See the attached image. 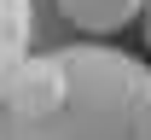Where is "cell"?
<instances>
[{
    "label": "cell",
    "mask_w": 151,
    "mask_h": 140,
    "mask_svg": "<svg viewBox=\"0 0 151 140\" xmlns=\"http://www.w3.org/2000/svg\"><path fill=\"white\" fill-rule=\"evenodd\" d=\"M0 105L6 140H151V70L99 41L29 53Z\"/></svg>",
    "instance_id": "cell-1"
},
{
    "label": "cell",
    "mask_w": 151,
    "mask_h": 140,
    "mask_svg": "<svg viewBox=\"0 0 151 140\" xmlns=\"http://www.w3.org/2000/svg\"><path fill=\"white\" fill-rule=\"evenodd\" d=\"M139 29H145V47H151V0H145V18H139Z\"/></svg>",
    "instance_id": "cell-4"
},
{
    "label": "cell",
    "mask_w": 151,
    "mask_h": 140,
    "mask_svg": "<svg viewBox=\"0 0 151 140\" xmlns=\"http://www.w3.org/2000/svg\"><path fill=\"white\" fill-rule=\"evenodd\" d=\"M29 23H35L29 0H0V99H6V88L18 76V64L29 59V53H23V47H29Z\"/></svg>",
    "instance_id": "cell-2"
},
{
    "label": "cell",
    "mask_w": 151,
    "mask_h": 140,
    "mask_svg": "<svg viewBox=\"0 0 151 140\" xmlns=\"http://www.w3.org/2000/svg\"><path fill=\"white\" fill-rule=\"evenodd\" d=\"M58 12H64L76 29H87V35H111L122 23L145 18V0H58Z\"/></svg>",
    "instance_id": "cell-3"
}]
</instances>
